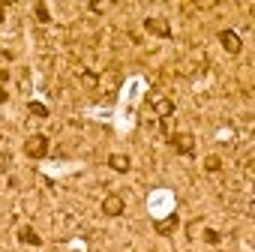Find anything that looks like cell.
Listing matches in <instances>:
<instances>
[{
    "label": "cell",
    "mask_w": 255,
    "mask_h": 252,
    "mask_svg": "<svg viewBox=\"0 0 255 252\" xmlns=\"http://www.w3.org/2000/svg\"><path fill=\"white\" fill-rule=\"evenodd\" d=\"M204 240H207V243H216V240H219V234H216V231H207V234H204Z\"/></svg>",
    "instance_id": "15"
},
{
    "label": "cell",
    "mask_w": 255,
    "mask_h": 252,
    "mask_svg": "<svg viewBox=\"0 0 255 252\" xmlns=\"http://www.w3.org/2000/svg\"><path fill=\"white\" fill-rule=\"evenodd\" d=\"M168 141H171V147H174L177 153L195 156V135H189V132H174V135H168Z\"/></svg>",
    "instance_id": "2"
},
{
    "label": "cell",
    "mask_w": 255,
    "mask_h": 252,
    "mask_svg": "<svg viewBox=\"0 0 255 252\" xmlns=\"http://www.w3.org/2000/svg\"><path fill=\"white\" fill-rule=\"evenodd\" d=\"M3 15H6V6H3V3H0V21H3Z\"/></svg>",
    "instance_id": "17"
},
{
    "label": "cell",
    "mask_w": 255,
    "mask_h": 252,
    "mask_svg": "<svg viewBox=\"0 0 255 252\" xmlns=\"http://www.w3.org/2000/svg\"><path fill=\"white\" fill-rule=\"evenodd\" d=\"M81 81H84L87 87H96V84H99V78H96L93 72H81Z\"/></svg>",
    "instance_id": "14"
},
{
    "label": "cell",
    "mask_w": 255,
    "mask_h": 252,
    "mask_svg": "<svg viewBox=\"0 0 255 252\" xmlns=\"http://www.w3.org/2000/svg\"><path fill=\"white\" fill-rule=\"evenodd\" d=\"M108 168L117 171V174H126L129 171V156H123V153H111L108 156Z\"/></svg>",
    "instance_id": "7"
},
{
    "label": "cell",
    "mask_w": 255,
    "mask_h": 252,
    "mask_svg": "<svg viewBox=\"0 0 255 252\" xmlns=\"http://www.w3.org/2000/svg\"><path fill=\"white\" fill-rule=\"evenodd\" d=\"M114 3H111V0H93V3H90V12H105V9H111Z\"/></svg>",
    "instance_id": "11"
},
{
    "label": "cell",
    "mask_w": 255,
    "mask_h": 252,
    "mask_svg": "<svg viewBox=\"0 0 255 252\" xmlns=\"http://www.w3.org/2000/svg\"><path fill=\"white\" fill-rule=\"evenodd\" d=\"M9 75H6V69H3V60H0V81H6Z\"/></svg>",
    "instance_id": "16"
},
{
    "label": "cell",
    "mask_w": 255,
    "mask_h": 252,
    "mask_svg": "<svg viewBox=\"0 0 255 252\" xmlns=\"http://www.w3.org/2000/svg\"><path fill=\"white\" fill-rule=\"evenodd\" d=\"M144 27H147V33H156L159 39H171V24H168L162 15H150V18L144 21Z\"/></svg>",
    "instance_id": "3"
},
{
    "label": "cell",
    "mask_w": 255,
    "mask_h": 252,
    "mask_svg": "<svg viewBox=\"0 0 255 252\" xmlns=\"http://www.w3.org/2000/svg\"><path fill=\"white\" fill-rule=\"evenodd\" d=\"M174 225H177V216H168V219L156 222V231H159V234H171V231H174Z\"/></svg>",
    "instance_id": "9"
},
{
    "label": "cell",
    "mask_w": 255,
    "mask_h": 252,
    "mask_svg": "<svg viewBox=\"0 0 255 252\" xmlns=\"http://www.w3.org/2000/svg\"><path fill=\"white\" fill-rule=\"evenodd\" d=\"M18 240H21V243H30V246H42V237H39L33 228H21V231H18Z\"/></svg>",
    "instance_id": "8"
},
{
    "label": "cell",
    "mask_w": 255,
    "mask_h": 252,
    "mask_svg": "<svg viewBox=\"0 0 255 252\" xmlns=\"http://www.w3.org/2000/svg\"><path fill=\"white\" fill-rule=\"evenodd\" d=\"M24 153H27L30 159H42V156L48 153V138H45L42 132L27 135V141H24Z\"/></svg>",
    "instance_id": "1"
},
{
    "label": "cell",
    "mask_w": 255,
    "mask_h": 252,
    "mask_svg": "<svg viewBox=\"0 0 255 252\" xmlns=\"http://www.w3.org/2000/svg\"><path fill=\"white\" fill-rule=\"evenodd\" d=\"M219 42H222V48H225L228 54H240V48H243V39H240V33H234V30H222V33H219Z\"/></svg>",
    "instance_id": "4"
},
{
    "label": "cell",
    "mask_w": 255,
    "mask_h": 252,
    "mask_svg": "<svg viewBox=\"0 0 255 252\" xmlns=\"http://www.w3.org/2000/svg\"><path fill=\"white\" fill-rule=\"evenodd\" d=\"M102 213H105V216H120V213H123V198H120V195H108V198L102 201Z\"/></svg>",
    "instance_id": "6"
},
{
    "label": "cell",
    "mask_w": 255,
    "mask_h": 252,
    "mask_svg": "<svg viewBox=\"0 0 255 252\" xmlns=\"http://www.w3.org/2000/svg\"><path fill=\"white\" fill-rule=\"evenodd\" d=\"M219 165H222L219 156H207V159H204V168H207V171H219Z\"/></svg>",
    "instance_id": "12"
},
{
    "label": "cell",
    "mask_w": 255,
    "mask_h": 252,
    "mask_svg": "<svg viewBox=\"0 0 255 252\" xmlns=\"http://www.w3.org/2000/svg\"><path fill=\"white\" fill-rule=\"evenodd\" d=\"M27 111H30L33 117H48V114H51V111H48L42 102H27Z\"/></svg>",
    "instance_id": "10"
},
{
    "label": "cell",
    "mask_w": 255,
    "mask_h": 252,
    "mask_svg": "<svg viewBox=\"0 0 255 252\" xmlns=\"http://www.w3.org/2000/svg\"><path fill=\"white\" fill-rule=\"evenodd\" d=\"M150 105H153V111H156L159 117L174 114V102H171V99H165V96H159V93H150Z\"/></svg>",
    "instance_id": "5"
},
{
    "label": "cell",
    "mask_w": 255,
    "mask_h": 252,
    "mask_svg": "<svg viewBox=\"0 0 255 252\" xmlns=\"http://www.w3.org/2000/svg\"><path fill=\"white\" fill-rule=\"evenodd\" d=\"M0 102H6V90H0Z\"/></svg>",
    "instance_id": "18"
},
{
    "label": "cell",
    "mask_w": 255,
    "mask_h": 252,
    "mask_svg": "<svg viewBox=\"0 0 255 252\" xmlns=\"http://www.w3.org/2000/svg\"><path fill=\"white\" fill-rule=\"evenodd\" d=\"M36 18H39V21H48V18H51V15H48V6H45V3H36Z\"/></svg>",
    "instance_id": "13"
}]
</instances>
